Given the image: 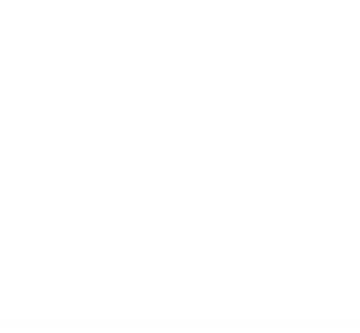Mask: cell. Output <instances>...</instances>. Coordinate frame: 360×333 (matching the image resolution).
<instances>
[]
</instances>
